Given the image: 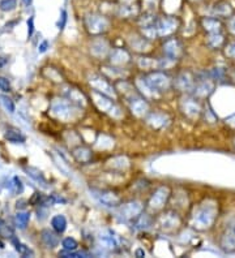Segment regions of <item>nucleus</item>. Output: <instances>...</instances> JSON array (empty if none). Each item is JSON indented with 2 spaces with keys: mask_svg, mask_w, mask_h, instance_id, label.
I'll use <instances>...</instances> for the list:
<instances>
[{
  "mask_svg": "<svg viewBox=\"0 0 235 258\" xmlns=\"http://www.w3.org/2000/svg\"><path fill=\"white\" fill-rule=\"evenodd\" d=\"M13 188H15L16 193L22 192V184L19 177H13Z\"/></svg>",
  "mask_w": 235,
  "mask_h": 258,
  "instance_id": "nucleus-33",
  "label": "nucleus"
},
{
  "mask_svg": "<svg viewBox=\"0 0 235 258\" xmlns=\"http://www.w3.org/2000/svg\"><path fill=\"white\" fill-rule=\"evenodd\" d=\"M46 47H47V42H43L41 47H39V52H44V51H46Z\"/></svg>",
  "mask_w": 235,
  "mask_h": 258,
  "instance_id": "nucleus-35",
  "label": "nucleus"
},
{
  "mask_svg": "<svg viewBox=\"0 0 235 258\" xmlns=\"http://www.w3.org/2000/svg\"><path fill=\"white\" fill-rule=\"evenodd\" d=\"M214 89V85L213 82L209 81V80H203V81H200L198 84V85L195 86V95L199 98H207L208 95L210 94V93L213 92Z\"/></svg>",
  "mask_w": 235,
  "mask_h": 258,
  "instance_id": "nucleus-14",
  "label": "nucleus"
},
{
  "mask_svg": "<svg viewBox=\"0 0 235 258\" xmlns=\"http://www.w3.org/2000/svg\"><path fill=\"white\" fill-rule=\"evenodd\" d=\"M28 25H29V28H30V30H29V35H31L33 34V19L29 20Z\"/></svg>",
  "mask_w": 235,
  "mask_h": 258,
  "instance_id": "nucleus-34",
  "label": "nucleus"
},
{
  "mask_svg": "<svg viewBox=\"0 0 235 258\" xmlns=\"http://www.w3.org/2000/svg\"><path fill=\"white\" fill-rule=\"evenodd\" d=\"M183 112L187 115L188 117H198L201 112V106L195 98H191V99H185L183 102Z\"/></svg>",
  "mask_w": 235,
  "mask_h": 258,
  "instance_id": "nucleus-11",
  "label": "nucleus"
},
{
  "mask_svg": "<svg viewBox=\"0 0 235 258\" xmlns=\"http://www.w3.org/2000/svg\"><path fill=\"white\" fill-rule=\"evenodd\" d=\"M0 90L3 92H11V84L10 81L4 77H0Z\"/></svg>",
  "mask_w": 235,
  "mask_h": 258,
  "instance_id": "nucleus-32",
  "label": "nucleus"
},
{
  "mask_svg": "<svg viewBox=\"0 0 235 258\" xmlns=\"http://www.w3.org/2000/svg\"><path fill=\"white\" fill-rule=\"evenodd\" d=\"M179 26V20L172 16H165L157 19V35L158 37H167L175 33Z\"/></svg>",
  "mask_w": 235,
  "mask_h": 258,
  "instance_id": "nucleus-4",
  "label": "nucleus"
},
{
  "mask_svg": "<svg viewBox=\"0 0 235 258\" xmlns=\"http://www.w3.org/2000/svg\"><path fill=\"white\" fill-rule=\"evenodd\" d=\"M73 155H75L76 161L80 162V163H86V162L90 161L91 153L89 149L86 148H78L73 151Z\"/></svg>",
  "mask_w": 235,
  "mask_h": 258,
  "instance_id": "nucleus-20",
  "label": "nucleus"
},
{
  "mask_svg": "<svg viewBox=\"0 0 235 258\" xmlns=\"http://www.w3.org/2000/svg\"><path fill=\"white\" fill-rule=\"evenodd\" d=\"M234 13L231 4L225 2V0H218L212 7V16L218 17V19H227Z\"/></svg>",
  "mask_w": 235,
  "mask_h": 258,
  "instance_id": "nucleus-6",
  "label": "nucleus"
},
{
  "mask_svg": "<svg viewBox=\"0 0 235 258\" xmlns=\"http://www.w3.org/2000/svg\"><path fill=\"white\" fill-rule=\"evenodd\" d=\"M41 237H42V241H43V244L47 246V248H55V246L59 244V239H58L57 235L49 230L42 231Z\"/></svg>",
  "mask_w": 235,
  "mask_h": 258,
  "instance_id": "nucleus-17",
  "label": "nucleus"
},
{
  "mask_svg": "<svg viewBox=\"0 0 235 258\" xmlns=\"http://www.w3.org/2000/svg\"><path fill=\"white\" fill-rule=\"evenodd\" d=\"M175 85L178 86L180 90H183V92H184V90H190V89L194 88V79H192V76L188 72L180 73V75L178 76V79H176Z\"/></svg>",
  "mask_w": 235,
  "mask_h": 258,
  "instance_id": "nucleus-16",
  "label": "nucleus"
},
{
  "mask_svg": "<svg viewBox=\"0 0 235 258\" xmlns=\"http://www.w3.org/2000/svg\"><path fill=\"white\" fill-rule=\"evenodd\" d=\"M208 46L212 48H221L225 43V38H223L222 33H214V34H209L207 41Z\"/></svg>",
  "mask_w": 235,
  "mask_h": 258,
  "instance_id": "nucleus-19",
  "label": "nucleus"
},
{
  "mask_svg": "<svg viewBox=\"0 0 235 258\" xmlns=\"http://www.w3.org/2000/svg\"><path fill=\"white\" fill-rule=\"evenodd\" d=\"M169 197H170L169 188H167V186H161V188L157 189L156 193L151 197V200H149V202H148V208L153 211L161 210V209L163 208V205L167 202Z\"/></svg>",
  "mask_w": 235,
  "mask_h": 258,
  "instance_id": "nucleus-5",
  "label": "nucleus"
},
{
  "mask_svg": "<svg viewBox=\"0 0 235 258\" xmlns=\"http://www.w3.org/2000/svg\"><path fill=\"white\" fill-rule=\"evenodd\" d=\"M217 219V206L214 202H204L194 213L192 222L194 226L200 231L209 230Z\"/></svg>",
  "mask_w": 235,
  "mask_h": 258,
  "instance_id": "nucleus-1",
  "label": "nucleus"
},
{
  "mask_svg": "<svg viewBox=\"0 0 235 258\" xmlns=\"http://www.w3.org/2000/svg\"><path fill=\"white\" fill-rule=\"evenodd\" d=\"M28 172H29V175H30L31 177H33V179H35L37 180V181H42V183H44V179H43V176H42V173L39 172V171L38 170H29L28 168Z\"/></svg>",
  "mask_w": 235,
  "mask_h": 258,
  "instance_id": "nucleus-31",
  "label": "nucleus"
},
{
  "mask_svg": "<svg viewBox=\"0 0 235 258\" xmlns=\"http://www.w3.org/2000/svg\"><path fill=\"white\" fill-rule=\"evenodd\" d=\"M29 218H30V215H29L28 213H19V214L16 215L17 226H19L20 228H25L29 223Z\"/></svg>",
  "mask_w": 235,
  "mask_h": 258,
  "instance_id": "nucleus-24",
  "label": "nucleus"
},
{
  "mask_svg": "<svg viewBox=\"0 0 235 258\" xmlns=\"http://www.w3.org/2000/svg\"><path fill=\"white\" fill-rule=\"evenodd\" d=\"M129 106H131L132 112H135L137 116H143L148 111V103L145 102V99L140 97L132 98L131 102H129Z\"/></svg>",
  "mask_w": 235,
  "mask_h": 258,
  "instance_id": "nucleus-15",
  "label": "nucleus"
},
{
  "mask_svg": "<svg viewBox=\"0 0 235 258\" xmlns=\"http://www.w3.org/2000/svg\"><path fill=\"white\" fill-rule=\"evenodd\" d=\"M16 250H17V252H19L21 255H24V257L33 255V252H31L30 249H29L26 245H24V244H20V242H17V244H16Z\"/></svg>",
  "mask_w": 235,
  "mask_h": 258,
  "instance_id": "nucleus-27",
  "label": "nucleus"
},
{
  "mask_svg": "<svg viewBox=\"0 0 235 258\" xmlns=\"http://www.w3.org/2000/svg\"><path fill=\"white\" fill-rule=\"evenodd\" d=\"M144 84L152 92H163V90H167L170 88L171 80H170L166 73L152 72L151 75L147 76V79L144 80Z\"/></svg>",
  "mask_w": 235,
  "mask_h": 258,
  "instance_id": "nucleus-2",
  "label": "nucleus"
},
{
  "mask_svg": "<svg viewBox=\"0 0 235 258\" xmlns=\"http://www.w3.org/2000/svg\"><path fill=\"white\" fill-rule=\"evenodd\" d=\"M90 85L93 86L97 92H104V94H109L114 95V89L111 88L109 82L106 81L102 77H98V76H93L90 79Z\"/></svg>",
  "mask_w": 235,
  "mask_h": 258,
  "instance_id": "nucleus-12",
  "label": "nucleus"
},
{
  "mask_svg": "<svg viewBox=\"0 0 235 258\" xmlns=\"http://www.w3.org/2000/svg\"><path fill=\"white\" fill-rule=\"evenodd\" d=\"M143 206L138 202H128V204L123 205L122 208V217L124 219H133V218L140 217Z\"/></svg>",
  "mask_w": 235,
  "mask_h": 258,
  "instance_id": "nucleus-10",
  "label": "nucleus"
},
{
  "mask_svg": "<svg viewBox=\"0 0 235 258\" xmlns=\"http://www.w3.org/2000/svg\"><path fill=\"white\" fill-rule=\"evenodd\" d=\"M170 218H171V213L170 214H166V215H163L162 219H161V226L163 227V228H171V227L175 226L176 224L179 223V219L178 218H172V221H170Z\"/></svg>",
  "mask_w": 235,
  "mask_h": 258,
  "instance_id": "nucleus-23",
  "label": "nucleus"
},
{
  "mask_svg": "<svg viewBox=\"0 0 235 258\" xmlns=\"http://www.w3.org/2000/svg\"><path fill=\"white\" fill-rule=\"evenodd\" d=\"M128 54L123 50H114L111 52V63L114 66H123V64L128 63Z\"/></svg>",
  "mask_w": 235,
  "mask_h": 258,
  "instance_id": "nucleus-18",
  "label": "nucleus"
},
{
  "mask_svg": "<svg viewBox=\"0 0 235 258\" xmlns=\"http://www.w3.org/2000/svg\"><path fill=\"white\" fill-rule=\"evenodd\" d=\"M226 28L232 35H235V13H232L231 16L226 19Z\"/></svg>",
  "mask_w": 235,
  "mask_h": 258,
  "instance_id": "nucleus-29",
  "label": "nucleus"
},
{
  "mask_svg": "<svg viewBox=\"0 0 235 258\" xmlns=\"http://www.w3.org/2000/svg\"><path fill=\"white\" fill-rule=\"evenodd\" d=\"M225 55L230 59H235V41L230 42L225 46Z\"/></svg>",
  "mask_w": 235,
  "mask_h": 258,
  "instance_id": "nucleus-28",
  "label": "nucleus"
},
{
  "mask_svg": "<svg viewBox=\"0 0 235 258\" xmlns=\"http://www.w3.org/2000/svg\"><path fill=\"white\" fill-rule=\"evenodd\" d=\"M0 99H2V102H3L4 107H6L8 111H10V112H13V111H15V104H13L12 99H10V98H8V97H4V95L2 98H0Z\"/></svg>",
  "mask_w": 235,
  "mask_h": 258,
  "instance_id": "nucleus-30",
  "label": "nucleus"
},
{
  "mask_svg": "<svg viewBox=\"0 0 235 258\" xmlns=\"http://www.w3.org/2000/svg\"><path fill=\"white\" fill-rule=\"evenodd\" d=\"M97 193V199L100 200L101 202L109 208H113V206H118L120 202L119 197L113 192H109V190H100V192H96Z\"/></svg>",
  "mask_w": 235,
  "mask_h": 258,
  "instance_id": "nucleus-13",
  "label": "nucleus"
},
{
  "mask_svg": "<svg viewBox=\"0 0 235 258\" xmlns=\"http://www.w3.org/2000/svg\"><path fill=\"white\" fill-rule=\"evenodd\" d=\"M16 6H17V0H2L0 2V10L4 12L15 10Z\"/></svg>",
  "mask_w": 235,
  "mask_h": 258,
  "instance_id": "nucleus-25",
  "label": "nucleus"
},
{
  "mask_svg": "<svg viewBox=\"0 0 235 258\" xmlns=\"http://www.w3.org/2000/svg\"><path fill=\"white\" fill-rule=\"evenodd\" d=\"M136 255H137V257H140V255H143V257H144V255H145L144 250H141V249H138L137 252H136Z\"/></svg>",
  "mask_w": 235,
  "mask_h": 258,
  "instance_id": "nucleus-36",
  "label": "nucleus"
},
{
  "mask_svg": "<svg viewBox=\"0 0 235 258\" xmlns=\"http://www.w3.org/2000/svg\"><path fill=\"white\" fill-rule=\"evenodd\" d=\"M109 20L105 16H101V15H89V16L85 17V26L88 29L91 34H101V33H105L109 29Z\"/></svg>",
  "mask_w": 235,
  "mask_h": 258,
  "instance_id": "nucleus-3",
  "label": "nucleus"
},
{
  "mask_svg": "<svg viewBox=\"0 0 235 258\" xmlns=\"http://www.w3.org/2000/svg\"><path fill=\"white\" fill-rule=\"evenodd\" d=\"M163 52H165L169 57H171V59H178L183 52L182 44H180V42H179L178 39L171 38V39L166 41V43L163 44Z\"/></svg>",
  "mask_w": 235,
  "mask_h": 258,
  "instance_id": "nucleus-7",
  "label": "nucleus"
},
{
  "mask_svg": "<svg viewBox=\"0 0 235 258\" xmlns=\"http://www.w3.org/2000/svg\"><path fill=\"white\" fill-rule=\"evenodd\" d=\"M51 226H53V228L57 231V232H64L67 227L66 218L63 217V215H55V217L53 218V221H51Z\"/></svg>",
  "mask_w": 235,
  "mask_h": 258,
  "instance_id": "nucleus-21",
  "label": "nucleus"
},
{
  "mask_svg": "<svg viewBox=\"0 0 235 258\" xmlns=\"http://www.w3.org/2000/svg\"><path fill=\"white\" fill-rule=\"evenodd\" d=\"M201 25L205 29V32L209 34H214V33H221L222 32V21L218 17H204L201 20Z\"/></svg>",
  "mask_w": 235,
  "mask_h": 258,
  "instance_id": "nucleus-9",
  "label": "nucleus"
},
{
  "mask_svg": "<svg viewBox=\"0 0 235 258\" xmlns=\"http://www.w3.org/2000/svg\"><path fill=\"white\" fill-rule=\"evenodd\" d=\"M6 139L11 142H15V144H19V142L25 141V137L19 132V131H15V129H10L7 131Z\"/></svg>",
  "mask_w": 235,
  "mask_h": 258,
  "instance_id": "nucleus-22",
  "label": "nucleus"
},
{
  "mask_svg": "<svg viewBox=\"0 0 235 258\" xmlns=\"http://www.w3.org/2000/svg\"><path fill=\"white\" fill-rule=\"evenodd\" d=\"M63 246H64V249H67V250H76L78 244L75 239H72V237H67V239L63 240Z\"/></svg>",
  "mask_w": 235,
  "mask_h": 258,
  "instance_id": "nucleus-26",
  "label": "nucleus"
},
{
  "mask_svg": "<svg viewBox=\"0 0 235 258\" xmlns=\"http://www.w3.org/2000/svg\"><path fill=\"white\" fill-rule=\"evenodd\" d=\"M221 248L226 252H234L235 250V224L229 227L221 237Z\"/></svg>",
  "mask_w": 235,
  "mask_h": 258,
  "instance_id": "nucleus-8",
  "label": "nucleus"
}]
</instances>
